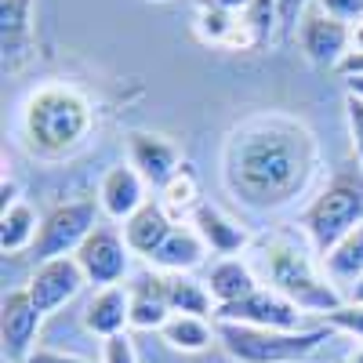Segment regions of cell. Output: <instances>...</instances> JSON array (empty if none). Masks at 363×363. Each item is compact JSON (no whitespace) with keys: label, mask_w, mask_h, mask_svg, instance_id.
I'll return each instance as SVG.
<instances>
[{"label":"cell","mask_w":363,"mask_h":363,"mask_svg":"<svg viewBox=\"0 0 363 363\" xmlns=\"http://www.w3.org/2000/svg\"><path fill=\"white\" fill-rule=\"evenodd\" d=\"M320 164V142L306 120L287 113H258L225 135L222 182L236 203L265 215L306 196Z\"/></svg>","instance_id":"1"},{"label":"cell","mask_w":363,"mask_h":363,"mask_svg":"<svg viewBox=\"0 0 363 363\" xmlns=\"http://www.w3.org/2000/svg\"><path fill=\"white\" fill-rule=\"evenodd\" d=\"M95 109L80 87L66 80L40 84L26 95L18 113V138L29 157L37 160H66L91 138Z\"/></svg>","instance_id":"2"},{"label":"cell","mask_w":363,"mask_h":363,"mask_svg":"<svg viewBox=\"0 0 363 363\" xmlns=\"http://www.w3.org/2000/svg\"><path fill=\"white\" fill-rule=\"evenodd\" d=\"M262 277L269 280L272 291L291 298L301 313H335L345 306L342 287L330 284L327 272H320L313 247H301L294 236H269L258 251Z\"/></svg>","instance_id":"3"},{"label":"cell","mask_w":363,"mask_h":363,"mask_svg":"<svg viewBox=\"0 0 363 363\" xmlns=\"http://www.w3.org/2000/svg\"><path fill=\"white\" fill-rule=\"evenodd\" d=\"M356 225H363V171L352 164L342 167L301 211V233L313 255L323 262Z\"/></svg>","instance_id":"4"},{"label":"cell","mask_w":363,"mask_h":363,"mask_svg":"<svg viewBox=\"0 0 363 363\" xmlns=\"http://www.w3.org/2000/svg\"><path fill=\"white\" fill-rule=\"evenodd\" d=\"M218 345L233 363H301L309 359L335 327H309V330H265L244 323H215Z\"/></svg>","instance_id":"5"},{"label":"cell","mask_w":363,"mask_h":363,"mask_svg":"<svg viewBox=\"0 0 363 363\" xmlns=\"http://www.w3.org/2000/svg\"><path fill=\"white\" fill-rule=\"evenodd\" d=\"M99 200H66L51 207L44 222H40V236L33 244V258L51 262V258H73L80 251V244L99 229Z\"/></svg>","instance_id":"6"},{"label":"cell","mask_w":363,"mask_h":363,"mask_svg":"<svg viewBox=\"0 0 363 363\" xmlns=\"http://www.w3.org/2000/svg\"><path fill=\"white\" fill-rule=\"evenodd\" d=\"M294 33H298L301 55H306L313 66H323V69H338L342 58L352 51V26L330 18L316 4H309L306 11H301Z\"/></svg>","instance_id":"7"},{"label":"cell","mask_w":363,"mask_h":363,"mask_svg":"<svg viewBox=\"0 0 363 363\" xmlns=\"http://www.w3.org/2000/svg\"><path fill=\"white\" fill-rule=\"evenodd\" d=\"M73 258L84 269L87 284H95V291L99 287H116L131 269V247H128L124 233L113 229V225H99L80 244V251Z\"/></svg>","instance_id":"8"},{"label":"cell","mask_w":363,"mask_h":363,"mask_svg":"<svg viewBox=\"0 0 363 363\" xmlns=\"http://www.w3.org/2000/svg\"><path fill=\"white\" fill-rule=\"evenodd\" d=\"M301 313L291 298H284L272 287H258L255 294L218 306L215 320L218 323H244V327H265V330H301Z\"/></svg>","instance_id":"9"},{"label":"cell","mask_w":363,"mask_h":363,"mask_svg":"<svg viewBox=\"0 0 363 363\" xmlns=\"http://www.w3.org/2000/svg\"><path fill=\"white\" fill-rule=\"evenodd\" d=\"M44 313L29 291H8L4 306H0V342H4V359L8 363H26L37 352V335H40Z\"/></svg>","instance_id":"10"},{"label":"cell","mask_w":363,"mask_h":363,"mask_svg":"<svg viewBox=\"0 0 363 363\" xmlns=\"http://www.w3.org/2000/svg\"><path fill=\"white\" fill-rule=\"evenodd\" d=\"M128 164L145 178L149 189H164L167 182L182 171V153L167 135L157 131H131L128 135Z\"/></svg>","instance_id":"11"},{"label":"cell","mask_w":363,"mask_h":363,"mask_svg":"<svg viewBox=\"0 0 363 363\" xmlns=\"http://www.w3.org/2000/svg\"><path fill=\"white\" fill-rule=\"evenodd\" d=\"M84 284H87V277L77 265V258H51V262H40L33 269L26 291L37 301V309L48 316V313H58L66 301H73L84 291Z\"/></svg>","instance_id":"12"},{"label":"cell","mask_w":363,"mask_h":363,"mask_svg":"<svg viewBox=\"0 0 363 363\" xmlns=\"http://www.w3.org/2000/svg\"><path fill=\"white\" fill-rule=\"evenodd\" d=\"M145 178L131 167V164H116V167H109L106 174H102V182H99V207H102V215L106 218H113V222H128L135 211L149 200L145 196Z\"/></svg>","instance_id":"13"},{"label":"cell","mask_w":363,"mask_h":363,"mask_svg":"<svg viewBox=\"0 0 363 363\" xmlns=\"http://www.w3.org/2000/svg\"><path fill=\"white\" fill-rule=\"evenodd\" d=\"M131 327V294L128 284H116V287H99L91 294V301L84 306V330L95 338H113V335H124Z\"/></svg>","instance_id":"14"},{"label":"cell","mask_w":363,"mask_h":363,"mask_svg":"<svg viewBox=\"0 0 363 363\" xmlns=\"http://www.w3.org/2000/svg\"><path fill=\"white\" fill-rule=\"evenodd\" d=\"M131 294V327L135 330H164V323L174 316L164 291V272H142L128 284Z\"/></svg>","instance_id":"15"},{"label":"cell","mask_w":363,"mask_h":363,"mask_svg":"<svg viewBox=\"0 0 363 363\" xmlns=\"http://www.w3.org/2000/svg\"><path fill=\"white\" fill-rule=\"evenodd\" d=\"M178 222L164 211V203L160 200H145L135 215L120 225V233H124V240H128V247H131V255H138V258H153V251L167 240V233L174 229Z\"/></svg>","instance_id":"16"},{"label":"cell","mask_w":363,"mask_h":363,"mask_svg":"<svg viewBox=\"0 0 363 363\" xmlns=\"http://www.w3.org/2000/svg\"><path fill=\"white\" fill-rule=\"evenodd\" d=\"M207 258V244L203 236L196 233L193 222H178L167 240L153 251V258H149V265H153V272H193L196 265H203Z\"/></svg>","instance_id":"17"},{"label":"cell","mask_w":363,"mask_h":363,"mask_svg":"<svg viewBox=\"0 0 363 363\" xmlns=\"http://www.w3.org/2000/svg\"><path fill=\"white\" fill-rule=\"evenodd\" d=\"M189 222H193V225H196V233L203 236V244H207V251H211V255L236 258L240 251H244V247L251 244L247 229L240 225V222H233L229 215H222L218 207H211V203H200V207H196V215H193Z\"/></svg>","instance_id":"18"},{"label":"cell","mask_w":363,"mask_h":363,"mask_svg":"<svg viewBox=\"0 0 363 363\" xmlns=\"http://www.w3.org/2000/svg\"><path fill=\"white\" fill-rule=\"evenodd\" d=\"M0 37H4V66L18 69L33 40V0H0Z\"/></svg>","instance_id":"19"},{"label":"cell","mask_w":363,"mask_h":363,"mask_svg":"<svg viewBox=\"0 0 363 363\" xmlns=\"http://www.w3.org/2000/svg\"><path fill=\"white\" fill-rule=\"evenodd\" d=\"M207 291L215 298V306H233V301L255 294L262 284L255 277V269L244 262V258H218L207 272Z\"/></svg>","instance_id":"20"},{"label":"cell","mask_w":363,"mask_h":363,"mask_svg":"<svg viewBox=\"0 0 363 363\" xmlns=\"http://www.w3.org/2000/svg\"><path fill=\"white\" fill-rule=\"evenodd\" d=\"M40 222L37 211L29 207L26 200L4 207V215H0V251L4 255H22V251H33L37 236H40Z\"/></svg>","instance_id":"21"},{"label":"cell","mask_w":363,"mask_h":363,"mask_svg":"<svg viewBox=\"0 0 363 363\" xmlns=\"http://www.w3.org/2000/svg\"><path fill=\"white\" fill-rule=\"evenodd\" d=\"M164 291H167V301H171V313H182V316H215L218 306L211 298L207 284L193 280L189 272H164Z\"/></svg>","instance_id":"22"},{"label":"cell","mask_w":363,"mask_h":363,"mask_svg":"<svg viewBox=\"0 0 363 363\" xmlns=\"http://www.w3.org/2000/svg\"><path fill=\"white\" fill-rule=\"evenodd\" d=\"M320 265H323V272L330 277V284L349 291L363 277V225H356Z\"/></svg>","instance_id":"23"},{"label":"cell","mask_w":363,"mask_h":363,"mask_svg":"<svg viewBox=\"0 0 363 363\" xmlns=\"http://www.w3.org/2000/svg\"><path fill=\"white\" fill-rule=\"evenodd\" d=\"M160 338L171 349H178V352H203V349H211L218 342V330H215V323H207L203 316H182V313H174L164 323Z\"/></svg>","instance_id":"24"},{"label":"cell","mask_w":363,"mask_h":363,"mask_svg":"<svg viewBox=\"0 0 363 363\" xmlns=\"http://www.w3.org/2000/svg\"><path fill=\"white\" fill-rule=\"evenodd\" d=\"M160 203H164V211H167L174 222L186 218V215L189 218L196 215V207H200V182H196V174H193L189 164H182V171L160 189Z\"/></svg>","instance_id":"25"},{"label":"cell","mask_w":363,"mask_h":363,"mask_svg":"<svg viewBox=\"0 0 363 363\" xmlns=\"http://www.w3.org/2000/svg\"><path fill=\"white\" fill-rule=\"evenodd\" d=\"M277 22H280V4H277V0H251V8L240 15V26L247 29V37H251L255 48L269 44Z\"/></svg>","instance_id":"26"},{"label":"cell","mask_w":363,"mask_h":363,"mask_svg":"<svg viewBox=\"0 0 363 363\" xmlns=\"http://www.w3.org/2000/svg\"><path fill=\"white\" fill-rule=\"evenodd\" d=\"M236 15H225V11H215V8H200L196 11V33L207 40V44H229L233 29H236Z\"/></svg>","instance_id":"27"},{"label":"cell","mask_w":363,"mask_h":363,"mask_svg":"<svg viewBox=\"0 0 363 363\" xmlns=\"http://www.w3.org/2000/svg\"><path fill=\"white\" fill-rule=\"evenodd\" d=\"M327 327L342 330V335H352L363 342V306H352V301H345V306H338L335 313H327Z\"/></svg>","instance_id":"28"},{"label":"cell","mask_w":363,"mask_h":363,"mask_svg":"<svg viewBox=\"0 0 363 363\" xmlns=\"http://www.w3.org/2000/svg\"><path fill=\"white\" fill-rule=\"evenodd\" d=\"M345 120H349V138H352V160L363 171V99L345 95Z\"/></svg>","instance_id":"29"},{"label":"cell","mask_w":363,"mask_h":363,"mask_svg":"<svg viewBox=\"0 0 363 363\" xmlns=\"http://www.w3.org/2000/svg\"><path fill=\"white\" fill-rule=\"evenodd\" d=\"M320 11H327L330 18H338L345 26H359L363 22V0H313Z\"/></svg>","instance_id":"30"},{"label":"cell","mask_w":363,"mask_h":363,"mask_svg":"<svg viewBox=\"0 0 363 363\" xmlns=\"http://www.w3.org/2000/svg\"><path fill=\"white\" fill-rule=\"evenodd\" d=\"M102 363H138V352H135V342L128 330L102 342Z\"/></svg>","instance_id":"31"},{"label":"cell","mask_w":363,"mask_h":363,"mask_svg":"<svg viewBox=\"0 0 363 363\" xmlns=\"http://www.w3.org/2000/svg\"><path fill=\"white\" fill-rule=\"evenodd\" d=\"M277 4H280V26H284V29H298L301 11H306L313 0H277Z\"/></svg>","instance_id":"32"},{"label":"cell","mask_w":363,"mask_h":363,"mask_svg":"<svg viewBox=\"0 0 363 363\" xmlns=\"http://www.w3.org/2000/svg\"><path fill=\"white\" fill-rule=\"evenodd\" d=\"M26 363H91L84 356H73V352H58V349H37Z\"/></svg>","instance_id":"33"},{"label":"cell","mask_w":363,"mask_h":363,"mask_svg":"<svg viewBox=\"0 0 363 363\" xmlns=\"http://www.w3.org/2000/svg\"><path fill=\"white\" fill-rule=\"evenodd\" d=\"M200 8H215V11H225V15H244L251 8V0H200Z\"/></svg>","instance_id":"34"},{"label":"cell","mask_w":363,"mask_h":363,"mask_svg":"<svg viewBox=\"0 0 363 363\" xmlns=\"http://www.w3.org/2000/svg\"><path fill=\"white\" fill-rule=\"evenodd\" d=\"M338 73H342V77H363V48H352V51L342 58Z\"/></svg>","instance_id":"35"},{"label":"cell","mask_w":363,"mask_h":363,"mask_svg":"<svg viewBox=\"0 0 363 363\" xmlns=\"http://www.w3.org/2000/svg\"><path fill=\"white\" fill-rule=\"evenodd\" d=\"M345 301H352V306H363V277H359V280L345 291Z\"/></svg>","instance_id":"36"},{"label":"cell","mask_w":363,"mask_h":363,"mask_svg":"<svg viewBox=\"0 0 363 363\" xmlns=\"http://www.w3.org/2000/svg\"><path fill=\"white\" fill-rule=\"evenodd\" d=\"M345 95L363 99V77H345Z\"/></svg>","instance_id":"37"},{"label":"cell","mask_w":363,"mask_h":363,"mask_svg":"<svg viewBox=\"0 0 363 363\" xmlns=\"http://www.w3.org/2000/svg\"><path fill=\"white\" fill-rule=\"evenodd\" d=\"M352 48H363V22L352 26Z\"/></svg>","instance_id":"38"},{"label":"cell","mask_w":363,"mask_h":363,"mask_svg":"<svg viewBox=\"0 0 363 363\" xmlns=\"http://www.w3.org/2000/svg\"><path fill=\"white\" fill-rule=\"evenodd\" d=\"M345 363H363V345H359V349H352V352L345 356Z\"/></svg>","instance_id":"39"}]
</instances>
